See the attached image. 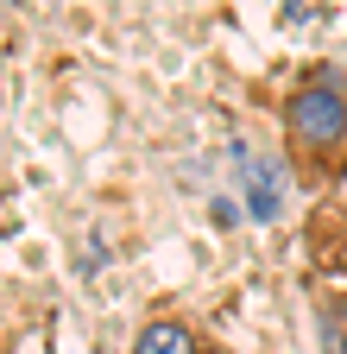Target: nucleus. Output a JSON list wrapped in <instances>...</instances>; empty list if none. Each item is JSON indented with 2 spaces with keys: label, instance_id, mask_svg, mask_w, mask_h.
Returning <instances> with one entry per match:
<instances>
[{
  "label": "nucleus",
  "instance_id": "f257e3e1",
  "mask_svg": "<svg viewBox=\"0 0 347 354\" xmlns=\"http://www.w3.org/2000/svg\"><path fill=\"white\" fill-rule=\"evenodd\" d=\"M284 171L297 190H335L347 177V70L310 64L284 95Z\"/></svg>",
  "mask_w": 347,
  "mask_h": 354
},
{
  "label": "nucleus",
  "instance_id": "7ed1b4c3",
  "mask_svg": "<svg viewBox=\"0 0 347 354\" xmlns=\"http://www.w3.org/2000/svg\"><path fill=\"white\" fill-rule=\"evenodd\" d=\"M208 354H228V348H221V342H215V348H208Z\"/></svg>",
  "mask_w": 347,
  "mask_h": 354
},
{
  "label": "nucleus",
  "instance_id": "f03ea898",
  "mask_svg": "<svg viewBox=\"0 0 347 354\" xmlns=\"http://www.w3.org/2000/svg\"><path fill=\"white\" fill-rule=\"evenodd\" d=\"M322 342L328 354H347V291H322Z\"/></svg>",
  "mask_w": 347,
  "mask_h": 354
}]
</instances>
